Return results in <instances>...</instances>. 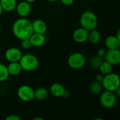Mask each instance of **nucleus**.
<instances>
[{
	"label": "nucleus",
	"instance_id": "nucleus-19",
	"mask_svg": "<svg viewBox=\"0 0 120 120\" xmlns=\"http://www.w3.org/2000/svg\"><path fill=\"white\" fill-rule=\"evenodd\" d=\"M49 95V90L43 86H40L34 90V99L37 101H44L48 98Z\"/></svg>",
	"mask_w": 120,
	"mask_h": 120
},
{
	"label": "nucleus",
	"instance_id": "nucleus-33",
	"mask_svg": "<svg viewBox=\"0 0 120 120\" xmlns=\"http://www.w3.org/2000/svg\"><path fill=\"white\" fill-rule=\"evenodd\" d=\"M33 120H43V118H41V117H34V118H33Z\"/></svg>",
	"mask_w": 120,
	"mask_h": 120
},
{
	"label": "nucleus",
	"instance_id": "nucleus-30",
	"mask_svg": "<svg viewBox=\"0 0 120 120\" xmlns=\"http://www.w3.org/2000/svg\"><path fill=\"white\" fill-rule=\"evenodd\" d=\"M115 95H116V96H117V98H120V87L119 89H117L115 91Z\"/></svg>",
	"mask_w": 120,
	"mask_h": 120
},
{
	"label": "nucleus",
	"instance_id": "nucleus-3",
	"mask_svg": "<svg viewBox=\"0 0 120 120\" xmlns=\"http://www.w3.org/2000/svg\"><path fill=\"white\" fill-rule=\"evenodd\" d=\"M98 23V17L94 12L91 11H86L81 15L80 24L82 27L88 31L96 28Z\"/></svg>",
	"mask_w": 120,
	"mask_h": 120
},
{
	"label": "nucleus",
	"instance_id": "nucleus-34",
	"mask_svg": "<svg viewBox=\"0 0 120 120\" xmlns=\"http://www.w3.org/2000/svg\"><path fill=\"white\" fill-rule=\"evenodd\" d=\"M46 1H47L49 2H55V1H57L58 0H46Z\"/></svg>",
	"mask_w": 120,
	"mask_h": 120
},
{
	"label": "nucleus",
	"instance_id": "nucleus-21",
	"mask_svg": "<svg viewBox=\"0 0 120 120\" xmlns=\"http://www.w3.org/2000/svg\"><path fill=\"white\" fill-rule=\"evenodd\" d=\"M98 70L101 74H103V75H108V74L112 72V65L110 63H108V61L103 60V61L102 62V63L99 66Z\"/></svg>",
	"mask_w": 120,
	"mask_h": 120
},
{
	"label": "nucleus",
	"instance_id": "nucleus-25",
	"mask_svg": "<svg viewBox=\"0 0 120 120\" xmlns=\"http://www.w3.org/2000/svg\"><path fill=\"white\" fill-rule=\"evenodd\" d=\"M6 120H21L22 118L17 115H10L8 116H7L6 118H5Z\"/></svg>",
	"mask_w": 120,
	"mask_h": 120
},
{
	"label": "nucleus",
	"instance_id": "nucleus-24",
	"mask_svg": "<svg viewBox=\"0 0 120 120\" xmlns=\"http://www.w3.org/2000/svg\"><path fill=\"white\" fill-rule=\"evenodd\" d=\"M21 47L25 50H28L32 47V44L29 39H25L21 40Z\"/></svg>",
	"mask_w": 120,
	"mask_h": 120
},
{
	"label": "nucleus",
	"instance_id": "nucleus-5",
	"mask_svg": "<svg viewBox=\"0 0 120 120\" xmlns=\"http://www.w3.org/2000/svg\"><path fill=\"white\" fill-rule=\"evenodd\" d=\"M86 62L85 56L79 52H75L70 55L68 58V65L74 70H79L82 68Z\"/></svg>",
	"mask_w": 120,
	"mask_h": 120
},
{
	"label": "nucleus",
	"instance_id": "nucleus-18",
	"mask_svg": "<svg viewBox=\"0 0 120 120\" xmlns=\"http://www.w3.org/2000/svg\"><path fill=\"white\" fill-rule=\"evenodd\" d=\"M0 4L4 11L11 12L15 9L17 0H0Z\"/></svg>",
	"mask_w": 120,
	"mask_h": 120
},
{
	"label": "nucleus",
	"instance_id": "nucleus-10",
	"mask_svg": "<svg viewBox=\"0 0 120 120\" xmlns=\"http://www.w3.org/2000/svg\"><path fill=\"white\" fill-rule=\"evenodd\" d=\"M89 31L82 27L77 28L72 33L73 40L79 44H83L88 40Z\"/></svg>",
	"mask_w": 120,
	"mask_h": 120
},
{
	"label": "nucleus",
	"instance_id": "nucleus-17",
	"mask_svg": "<svg viewBox=\"0 0 120 120\" xmlns=\"http://www.w3.org/2000/svg\"><path fill=\"white\" fill-rule=\"evenodd\" d=\"M101 39V34L100 32L96 28L89 31L87 41H89L91 44H96L100 42Z\"/></svg>",
	"mask_w": 120,
	"mask_h": 120
},
{
	"label": "nucleus",
	"instance_id": "nucleus-13",
	"mask_svg": "<svg viewBox=\"0 0 120 120\" xmlns=\"http://www.w3.org/2000/svg\"><path fill=\"white\" fill-rule=\"evenodd\" d=\"M65 91V87L60 83L53 84L49 90V94L55 98H62Z\"/></svg>",
	"mask_w": 120,
	"mask_h": 120
},
{
	"label": "nucleus",
	"instance_id": "nucleus-31",
	"mask_svg": "<svg viewBox=\"0 0 120 120\" xmlns=\"http://www.w3.org/2000/svg\"><path fill=\"white\" fill-rule=\"evenodd\" d=\"M24 1H27V3H29V4H33L34 2H35L36 0H24Z\"/></svg>",
	"mask_w": 120,
	"mask_h": 120
},
{
	"label": "nucleus",
	"instance_id": "nucleus-32",
	"mask_svg": "<svg viewBox=\"0 0 120 120\" xmlns=\"http://www.w3.org/2000/svg\"><path fill=\"white\" fill-rule=\"evenodd\" d=\"M3 12H4V11H3V8H2L1 6V4H0V17H1V15H2Z\"/></svg>",
	"mask_w": 120,
	"mask_h": 120
},
{
	"label": "nucleus",
	"instance_id": "nucleus-29",
	"mask_svg": "<svg viewBox=\"0 0 120 120\" xmlns=\"http://www.w3.org/2000/svg\"><path fill=\"white\" fill-rule=\"evenodd\" d=\"M70 92L66 89V91H65V93H64V94H63V96L62 98H68L70 97Z\"/></svg>",
	"mask_w": 120,
	"mask_h": 120
},
{
	"label": "nucleus",
	"instance_id": "nucleus-9",
	"mask_svg": "<svg viewBox=\"0 0 120 120\" xmlns=\"http://www.w3.org/2000/svg\"><path fill=\"white\" fill-rule=\"evenodd\" d=\"M105 60L110 63L112 66L119 65L120 63V51L118 49H108L104 56Z\"/></svg>",
	"mask_w": 120,
	"mask_h": 120
},
{
	"label": "nucleus",
	"instance_id": "nucleus-35",
	"mask_svg": "<svg viewBox=\"0 0 120 120\" xmlns=\"http://www.w3.org/2000/svg\"><path fill=\"white\" fill-rule=\"evenodd\" d=\"M0 31H1V23H0Z\"/></svg>",
	"mask_w": 120,
	"mask_h": 120
},
{
	"label": "nucleus",
	"instance_id": "nucleus-7",
	"mask_svg": "<svg viewBox=\"0 0 120 120\" xmlns=\"http://www.w3.org/2000/svg\"><path fill=\"white\" fill-rule=\"evenodd\" d=\"M17 96L22 101H32L34 99V90L30 85H22L18 89Z\"/></svg>",
	"mask_w": 120,
	"mask_h": 120
},
{
	"label": "nucleus",
	"instance_id": "nucleus-23",
	"mask_svg": "<svg viewBox=\"0 0 120 120\" xmlns=\"http://www.w3.org/2000/svg\"><path fill=\"white\" fill-rule=\"evenodd\" d=\"M9 76L10 75L7 69V66L4 64L0 63V82L6 81Z\"/></svg>",
	"mask_w": 120,
	"mask_h": 120
},
{
	"label": "nucleus",
	"instance_id": "nucleus-6",
	"mask_svg": "<svg viewBox=\"0 0 120 120\" xmlns=\"http://www.w3.org/2000/svg\"><path fill=\"white\" fill-rule=\"evenodd\" d=\"M100 94V103L103 108L106 109H110L115 105L117 98L115 92L105 90L103 91Z\"/></svg>",
	"mask_w": 120,
	"mask_h": 120
},
{
	"label": "nucleus",
	"instance_id": "nucleus-11",
	"mask_svg": "<svg viewBox=\"0 0 120 120\" xmlns=\"http://www.w3.org/2000/svg\"><path fill=\"white\" fill-rule=\"evenodd\" d=\"M15 10L18 15L20 16V18H26L31 13V4L25 1H22L18 4L17 3Z\"/></svg>",
	"mask_w": 120,
	"mask_h": 120
},
{
	"label": "nucleus",
	"instance_id": "nucleus-36",
	"mask_svg": "<svg viewBox=\"0 0 120 120\" xmlns=\"http://www.w3.org/2000/svg\"><path fill=\"white\" fill-rule=\"evenodd\" d=\"M0 115H1V110H0Z\"/></svg>",
	"mask_w": 120,
	"mask_h": 120
},
{
	"label": "nucleus",
	"instance_id": "nucleus-2",
	"mask_svg": "<svg viewBox=\"0 0 120 120\" xmlns=\"http://www.w3.org/2000/svg\"><path fill=\"white\" fill-rule=\"evenodd\" d=\"M19 63L22 68V70L26 72H32L37 69L39 65L38 58L32 53L22 54Z\"/></svg>",
	"mask_w": 120,
	"mask_h": 120
},
{
	"label": "nucleus",
	"instance_id": "nucleus-26",
	"mask_svg": "<svg viewBox=\"0 0 120 120\" xmlns=\"http://www.w3.org/2000/svg\"><path fill=\"white\" fill-rule=\"evenodd\" d=\"M105 53H106V50L103 48H101L99 49L98 51H97V56L101 57V58H104L105 55Z\"/></svg>",
	"mask_w": 120,
	"mask_h": 120
},
{
	"label": "nucleus",
	"instance_id": "nucleus-22",
	"mask_svg": "<svg viewBox=\"0 0 120 120\" xmlns=\"http://www.w3.org/2000/svg\"><path fill=\"white\" fill-rule=\"evenodd\" d=\"M103 61V58H101L98 56H94L90 59L89 64L91 68L93 69H98L99 66Z\"/></svg>",
	"mask_w": 120,
	"mask_h": 120
},
{
	"label": "nucleus",
	"instance_id": "nucleus-28",
	"mask_svg": "<svg viewBox=\"0 0 120 120\" xmlns=\"http://www.w3.org/2000/svg\"><path fill=\"white\" fill-rule=\"evenodd\" d=\"M103 77H104V75L100 72V73H98V74H97V75H96L95 80L97 81V82H102V81H103Z\"/></svg>",
	"mask_w": 120,
	"mask_h": 120
},
{
	"label": "nucleus",
	"instance_id": "nucleus-27",
	"mask_svg": "<svg viewBox=\"0 0 120 120\" xmlns=\"http://www.w3.org/2000/svg\"><path fill=\"white\" fill-rule=\"evenodd\" d=\"M61 3L65 6H70L74 4L75 0H60Z\"/></svg>",
	"mask_w": 120,
	"mask_h": 120
},
{
	"label": "nucleus",
	"instance_id": "nucleus-4",
	"mask_svg": "<svg viewBox=\"0 0 120 120\" xmlns=\"http://www.w3.org/2000/svg\"><path fill=\"white\" fill-rule=\"evenodd\" d=\"M101 83L103 89L115 92L120 87V76L116 73L110 72L108 75H104L103 79Z\"/></svg>",
	"mask_w": 120,
	"mask_h": 120
},
{
	"label": "nucleus",
	"instance_id": "nucleus-8",
	"mask_svg": "<svg viewBox=\"0 0 120 120\" xmlns=\"http://www.w3.org/2000/svg\"><path fill=\"white\" fill-rule=\"evenodd\" d=\"M22 56V53L21 50L17 47H10L4 53V57L8 63L19 61Z\"/></svg>",
	"mask_w": 120,
	"mask_h": 120
},
{
	"label": "nucleus",
	"instance_id": "nucleus-15",
	"mask_svg": "<svg viewBox=\"0 0 120 120\" xmlns=\"http://www.w3.org/2000/svg\"><path fill=\"white\" fill-rule=\"evenodd\" d=\"M105 45L108 49H118L120 47V39L116 35L108 36L105 39Z\"/></svg>",
	"mask_w": 120,
	"mask_h": 120
},
{
	"label": "nucleus",
	"instance_id": "nucleus-1",
	"mask_svg": "<svg viewBox=\"0 0 120 120\" xmlns=\"http://www.w3.org/2000/svg\"><path fill=\"white\" fill-rule=\"evenodd\" d=\"M12 32L13 35L20 41L29 39L33 33L32 22L26 18H20L13 22Z\"/></svg>",
	"mask_w": 120,
	"mask_h": 120
},
{
	"label": "nucleus",
	"instance_id": "nucleus-14",
	"mask_svg": "<svg viewBox=\"0 0 120 120\" xmlns=\"http://www.w3.org/2000/svg\"><path fill=\"white\" fill-rule=\"evenodd\" d=\"M32 27L33 32L35 33L45 34L47 30V25L41 19H36L32 22Z\"/></svg>",
	"mask_w": 120,
	"mask_h": 120
},
{
	"label": "nucleus",
	"instance_id": "nucleus-12",
	"mask_svg": "<svg viewBox=\"0 0 120 120\" xmlns=\"http://www.w3.org/2000/svg\"><path fill=\"white\" fill-rule=\"evenodd\" d=\"M29 39L32 44V46L37 47V48L41 47L46 42V37L44 34L33 32L32 34L29 38Z\"/></svg>",
	"mask_w": 120,
	"mask_h": 120
},
{
	"label": "nucleus",
	"instance_id": "nucleus-20",
	"mask_svg": "<svg viewBox=\"0 0 120 120\" xmlns=\"http://www.w3.org/2000/svg\"><path fill=\"white\" fill-rule=\"evenodd\" d=\"M89 91L91 94H93L94 95L100 94L103 91V87L102 83L97 82L96 80L94 82H91L89 86Z\"/></svg>",
	"mask_w": 120,
	"mask_h": 120
},
{
	"label": "nucleus",
	"instance_id": "nucleus-16",
	"mask_svg": "<svg viewBox=\"0 0 120 120\" xmlns=\"http://www.w3.org/2000/svg\"><path fill=\"white\" fill-rule=\"evenodd\" d=\"M7 69L10 76H17L22 72V68L19 61L10 62L7 65Z\"/></svg>",
	"mask_w": 120,
	"mask_h": 120
}]
</instances>
